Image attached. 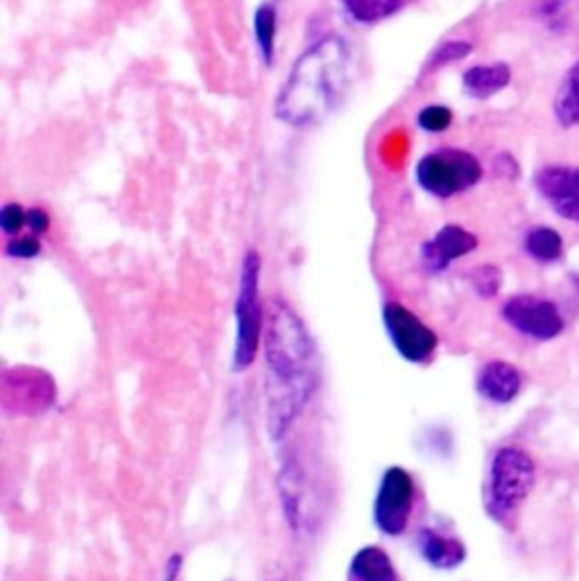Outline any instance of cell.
<instances>
[{
  "label": "cell",
  "mask_w": 579,
  "mask_h": 581,
  "mask_svg": "<svg viewBox=\"0 0 579 581\" xmlns=\"http://www.w3.org/2000/svg\"><path fill=\"white\" fill-rule=\"evenodd\" d=\"M263 353L265 428L271 441H281L311 405L322 381L315 339L283 299L267 303Z\"/></svg>",
  "instance_id": "cell-1"
},
{
  "label": "cell",
  "mask_w": 579,
  "mask_h": 581,
  "mask_svg": "<svg viewBox=\"0 0 579 581\" xmlns=\"http://www.w3.org/2000/svg\"><path fill=\"white\" fill-rule=\"evenodd\" d=\"M349 66V48L343 39L326 37L311 46L297 59L279 93L277 116L288 125L320 120L343 95Z\"/></svg>",
  "instance_id": "cell-2"
},
{
  "label": "cell",
  "mask_w": 579,
  "mask_h": 581,
  "mask_svg": "<svg viewBox=\"0 0 579 581\" xmlns=\"http://www.w3.org/2000/svg\"><path fill=\"white\" fill-rule=\"evenodd\" d=\"M534 462L521 449H500L489 468L485 491L487 514L500 525H509L517 516L519 507L528 500L534 487Z\"/></svg>",
  "instance_id": "cell-3"
},
{
  "label": "cell",
  "mask_w": 579,
  "mask_h": 581,
  "mask_svg": "<svg viewBox=\"0 0 579 581\" xmlns=\"http://www.w3.org/2000/svg\"><path fill=\"white\" fill-rule=\"evenodd\" d=\"M260 254L250 249L241 267V286L235 297V345H233V369L245 371L254 364L258 347L263 341L265 311L260 303Z\"/></svg>",
  "instance_id": "cell-4"
},
{
  "label": "cell",
  "mask_w": 579,
  "mask_h": 581,
  "mask_svg": "<svg viewBox=\"0 0 579 581\" xmlns=\"http://www.w3.org/2000/svg\"><path fill=\"white\" fill-rule=\"evenodd\" d=\"M415 175L426 193L447 199L478 184L483 179V165L464 150L441 148L417 163Z\"/></svg>",
  "instance_id": "cell-5"
},
{
  "label": "cell",
  "mask_w": 579,
  "mask_h": 581,
  "mask_svg": "<svg viewBox=\"0 0 579 581\" xmlns=\"http://www.w3.org/2000/svg\"><path fill=\"white\" fill-rule=\"evenodd\" d=\"M57 400L53 375L39 367H12L0 375V403L12 417H37Z\"/></svg>",
  "instance_id": "cell-6"
},
{
  "label": "cell",
  "mask_w": 579,
  "mask_h": 581,
  "mask_svg": "<svg viewBox=\"0 0 579 581\" xmlns=\"http://www.w3.org/2000/svg\"><path fill=\"white\" fill-rule=\"evenodd\" d=\"M415 509V480L401 466H390L373 500V523L385 536H401L410 525Z\"/></svg>",
  "instance_id": "cell-7"
},
{
  "label": "cell",
  "mask_w": 579,
  "mask_h": 581,
  "mask_svg": "<svg viewBox=\"0 0 579 581\" xmlns=\"http://www.w3.org/2000/svg\"><path fill=\"white\" fill-rule=\"evenodd\" d=\"M383 322L396 353L403 360L413 364H426L435 356L437 351L435 330L428 328L415 313L407 311L405 305L394 301L385 303Z\"/></svg>",
  "instance_id": "cell-8"
},
{
  "label": "cell",
  "mask_w": 579,
  "mask_h": 581,
  "mask_svg": "<svg viewBox=\"0 0 579 581\" xmlns=\"http://www.w3.org/2000/svg\"><path fill=\"white\" fill-rule=\"evenodd\" d=\"M502 317L509 326L534 339H553L564 330V319L557 305L532 294L507 299L502 305Z\"/></svg>",
  "instance_id": "cell-9"
},
{
  "label": "cell",
  "mask_w": 579,
  "mask_h": 581,
  "mask_svg": "<svg viewBox=\"0 0 579 581\" xmlns=\"http://www.w3.org/2000/svg\"><path fill=\"white\" fill-rule=\"evenodd\" d=\"M536 190L553 204V209L572 222H579V167L546 165L534 177Z\"/></svg>",
  "instance_id": "cell-10"
},
{
  "label": "cell",
  "mask_w": 579,
  "mask_h": 581,
  "mask_svg": "<svg viewBox=\"0 0 579 581\" xmlns=\"http://www.w3.org/2000/svg\"><path fill=\"white\" fill-rule=\"evenodd\" d=\"M475 247H478V237L471 231L458 224H447L424 245V263L430 271H444L453 260L471 254Z\"/></svg>",
  "instance_id": "cell-11"
},
{
  "label": "cell",
  "mask_w": 579,
  "mask_h": 581,
  "mask_svg": "<svg viewBox=\"0 0 579 581\" xmlns=\"http://www.w3.org/2000/svg\"><path fill=\"white\" fill-rule=\"evenodd\" d=\"M521 385H523L521 371L514 364L502 362V360L487 362L478 373L480 396L496 405L512 403L519 396Z\"/></svg>",
  "instance_id": "cell-12"
},
{
  "label": "cell",
  "mask_w": 579,
  "mask_h": 581,
  "mask_svg": "<svg viewBox=\"0 0 579 581\" xmlns=\"http://www.w3.org/2000/svg\"><path fill=\"white\" fill-rule=\"evenodd\" d=\"M417 548L426 563L437 570H453L466 561L464 543L455 536H447L432 527H421L417 534Z\"/></svg>",
  "instance_id": "cell-13"
},
{
  "label": "cell",
  "mask_w": 579,
  "mask_h": 581,
  "mask_svg": "<svg viewBox=\"0 0 579 581\" xmlns=\"http://www.w3.org/2000/svg\"><path fill=\"white\" fill-rule=\"evenodd\" d=\"M277 487L281 496V507L288 527L297 534L303 519V493H305V475L297 457H288L277 477Z\"/></svg>",
  "instance_id": "cell-14"
},
{
  "label": "cell",
  "mask_w": 579,
  "mask_h": 581,
  "mask_svg": "<svg viewBox=\"0 0 579 581\" xmlns=\"http://www.w3.org/2000/svg\"><path fill=\"white\" fill-rule=\"evenodd\" d=\"M349 581H398V574L383 548L364 545L351 559Z\"/></svg>",
  "instance_id": "cell-15"
},
{
  "label": "cell",
  "mask_w": 579,
  "mask_h": 581,
  "mask_svg": "<svg viewBox=\"0 0 579 581\" xmlns=\"http://www.w3.org/2000/svg\"><path fill=\"white\" fill-rule=\"evenodd\" d=\"M509 82H512V68L502 61L500 63H487V66H473L462 78L464 91L471 97H478V100H487V97L496 95Z\"/></svg>",
  "instance_id": "cell-16"
},
{
  "label": "cell",
  "mask_w": 579,
  "mask_h": 581,
  "mask_svg": "<svg viewBox=\"0 0 579 581\" xmlns=\"http://www.w3.org/2000/svg\"><path fill=\"white\" fill-rule=\"evenodd\" d=\"M555 116L564 127L579 125V61L566 73L557 91Z\"/></svg>",
  "instance_id": "cell-17"
},
{
  "label": "cell",
  "mask_w": 579,
  "mask_h": 581,
  "mask_svg": "<svg viewBox=\"0 0 579 581\" xmlns=\"http://www.w3.org/2000/svg\"><path fill=\"white\" fill-rule=\"evenodd\" d=\"M410 3H415V0H343L345 10L360 23H379Z\"/></svg>",
  "instance_id": "cell-18"
},
{
  "label": "cell",
  "mask_w": 579,
  "mask_h": 581,
  "mask_svg": "<svg viewBox=\"0 0 579 581\" xmlns=\"http://www.w3.org/2000/svg\"><path fill=\"white\" fill-rule=\"evenodd\" d=\"M525 249L532 258L541 263H553L561 256L564 241L555 229L536 226V229H530V233L525 235Z\"/></svg>",
  "instance_id": "cell-19"
},
{
  "label": "cell",
  "mask_w": 579,
  "mask_h": 581,
  "mask_svg": "<svg viewBox=\"0 0 579 581\" xmlns=\"http://www.w3.org/2000/svg\"><path fill=\"white\" fill-rule=\"evenodd\" d=\"M254 37L258 42V48L265 57V61H271L277 44V10L275 5H260L254 14Z\"/></svg>",
  "instance_id": "cell-20"
},
{
  "label": "cell",
  "mask_w": 579,
  "mask_h": 581,
  "mask_svg": "<svg viewBox=\"0 0 579 581\" xmlns=\"http://www.w3.org/2000/svg\"><path fill=\"white\" fill-rule=\"evenodd\" d=\"M471 283H473L475 292H478L483 299H491L500 290L502 275L496 265H480L478 269H473Z\"/></svg>",
  "instance_id": "cell-21"
},
{
  "label": "cell",
  "mask_w": 579,
  "mask_h": 581,
  "mask_svg": "<svg viewBox=\"0 0 579 581\" xmlns=\"http://www.w3.org/2000/svg\"><path fill=\"white\" fill-rule=\"evenodd\" d=\"M451 123H453V112L444 105H430L419 114V125L426 131H444L451 127Z\"/></svg>",
  "instance_id": "cell-22"
},
{
  "label": "cell",
  "mask_w": 579,
  "mask_h": 581,
  "mask_svg": "<svg viewBox=\"0 0 579 581\" xmlns=\"http://www.w3.org/2000/svg\"><path fill=\"white\" fill-rule=\"evenodd\" d=\"M471 50H473V46L466 44V42H449V44L439 46V48L432 53L428 66H430V68H439V66H447V63H451V61H460V59H464Z\"/></svg>",
  "instance_id": "cell-23"
},
{
  "label": "cell",
  "mask_w": 579,
  "mask_h": 581,
  "mask_svg": "<svg viewBox=\"0 0 579 581\" xmlns=\"http://www.w3.org/2000/svg\"><path fill=\"white\" fill-rule=\"evenodd\" d=\"M25 224H27V211L21 207V204L16 201L5 204L3 211H0V229H3L8 235H16Z\"/></svg>",
  "instance_id": "cell-24"
},
{
  "label": "cell",
  "mask_w": 579,
  "mask_h": 581,
  "mask_svg": "<svg viewBox=\"0 0 579 581\" xmlns=\"http://www.w3.org/2000/svg\"><path fill=\"white\" fill-rule=\"evenodd\" d=\"M42 254V243L37 237H19L8 245V256L12 258H34Z\"/></svg>",
  "instance_id": "cell-25"
},
{
  "label": "cell",
  "mask_w": 579,
  "mask_h": 581,
  "mask_svg": "<svg viewBox=\"0 0 579 581\" xmlns=\"http://www.w3.org/2000/svg\"><path fill=\"white\" fill-rule=\"evenodd\" d=\"M27 226L32 229L34 235H42V233L48 231L50 218H48V213L44 209H30L27 211Z\"/></svg>",
  "instance_id": "cell-26"
},
{
  "label": "cell",
  "mask_w": 579,
  "mask_h": 581,
  "mask_svg": "<svg viewBox=\"0 0 579 581\" xmlns=\"http://www.w3.org/2000/svg\"><path fill=\"white\" fill-rule=\"evenodd\" d=\"M182 570H184V555H180V553L170 555L165 566H163L161 581H177L182 577Z\"/></svg>",
  "instance_id": "cell-27"
},
{
  "label": "cell",
  "mask_w": 579,
  "mask_h": 581,
  "mask_svg": "<svg viewBox=\"0 0 579 581\" xmlns=\"http://www.w3.org/2000/svg\"><path fill=\"white\" fill-rule=\"evenodd\" d=\"M496 170H498V175H502V177H517L519 175V165L514 163L512 156H507V154L496 156Z\"/></svg>",
  "instance_id": "cell-28"
}]
</instances>
